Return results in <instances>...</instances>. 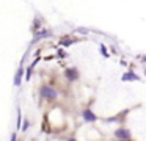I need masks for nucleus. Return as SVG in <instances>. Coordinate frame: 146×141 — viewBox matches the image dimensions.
I'll return each mask as SVG.
<instances>
[{
  "instance_id": "12",
  "label": "nucleus",
  "mask_w": 146,
  "mask_h": 141,
  "mask_svg": "<svg viewBox=\"0 0 146 141\" xmlns=\"http://www.w3.org/2000/svg\"><path fill=\"white\" fill-rule=\"evenodd\" d=\"M17 127L21 128V111L17 110Z\"/></svg>"
},
{
  "instance_id": "13",
  "label": "nucleus",
  "mask_w": 146,
  "mask_h": 141,
  "mask_svg": "<svg viewBox=\"0 0 146 141\" xmlns=\"http://www.w3.org/2000/svg\"><path fill=\"white\" fill-rule=\"evenodd\" d=\"M29 125H30V124H29V121H25V122H24V125H22V130L25 132L27 128H29Z\"/></svg>"
},
{
  "instance_id": "16",
  "label": "nucleus",
  "mask_w": 146,
  "mask_h": 141,
  "mask_svg": "<svg viewBox=\"0 0 146 141\" xmlns=\"http://www.w3.org/2000/svg\"><path fill=\"white\" fill-rule=\"evenodd\" d=\"M145 75H146V69H145Z\"/></svg>"
},
{
  "instance_id": "10",
  "label": "nucleus",
  "mask_w": 146,
  "mask_h": 141,
  "mask_svg": "<svg viewBox=\"0 0 146 141\" xmlns=\"http://www.w3.org/2000/svg\"><path fill=\"white\" fill-rule=\"evenodd\" d=\"M99 50H101V53L104 55V58H108V56H110V53H108V50H107V46L101 44V46H99Z\"/></svg>"
},
{
  "instance_id": "14",
  "label": "nucleus",
  "mask_w": 146,
  "mask_h": 141,
  "mask_svg": "<svg viewBox=\"0 0 146 141\" xmlns=\"http://www.w3.org/2000/svg\"><path fill=\"white\" fill-rule=\"evenodd\" d=\"M58 56H60V58H64V56H66V53H64L63 50H58Z\"/></svg>"
},
{
  "instance_id": "11",
  "label": "nucleus",
  "mask_w": 146,
  "mask_h": 141,
  "mask_svg": "<svg viewBox=\"0 0 146 141\" xmlns=\"http://www.w3.org/2000/svg\"><path fill=\"white\" fill-rule=\"evenodd\" d=\"M76 31H77V33H82V34H86V33H88V28H83V27H79V28H76Z\"/></svg>"
},
{
  "instance_id": "4",
  "label": "nucleus",
  "mask_w": 146,
  "mask_h": 141,
  "mask_svg": "<svg viewBox=\"0 0 146 141\" xmlns=\"http://www.w3.org/2000/svg\"><path fill=\"white\" fill-rule=\"evenodd\" d=\"M82 118H83V121H86V122H96V121H98V116H96L90 108H85V110H83Z\"/></svg>"
},
{
  "instance_id": "15",
  "label": "nucleus",
  "mask_w": 146,
  "mask_h": 141,
  "mask_svg": "<svg viewBox=\"0 0 146 141\" xmlns=\"http://www.w3.org/2000/svg\"><path fill=\"white\" fill-rule=\"evenodd\" d=\"M140 61H143V63H146V55H143V56H140Z\"/></svg>"
},
{
  "instance_id": "7",
  "label": "nucleus",
  "mask_w": 146,
  "mask_h": 141,
  "mask_svg": "<svg viewBox=\"0 0 146 141\" xmlns=\"http://www.w3.org/2000/svg\"><path fill=\"white\" fill-rule=\"evenodd\" d=\"M52 36V33L49 30H41V31H38V33H35V38H33V44L35 42H38L39 39H44V38H50Z\"/></svg>"
},
{
  "instance_id": "8",
  "label": "nucleus",
  "mask_w": 146,
  "mask_h": 141,
  "mask_svg": "<svg viewBox=\"0 0 146 141\" xmlns=\"http://www.w3.org/2000/svg\"><path fill=\"white\" fill-rule=\"evenodd\" d=\"M22 75H24V68L21 66V68L17 69L16 75H14V85H16V86H21V83H22Z\"/></svg>"
},
{
  "instance_id": "2",
  "label": "nucleus",
  "mask_w": 146,
  "mask_h": 141,
  "mask_svg": "<svg viewBox=\"0 0 146 141\" xmlns=\"http://www.w3.org/2000/svg\"><path fill=\"white\" fill-rule=\"evenodd\" d=\"M115 138H118V140H130L132 138V135H130V130L129 128H116L115 130Z\"/></svg>"
},
{
  "instance_id": "3",
  "label": "nucleus",
  "mask_w": 146,
  "mask_h": 141,
  "mask_svg": "<svg viewBox=\"0 0 146 141\" xmlns=\"http://www.w3.org/2000/svg\"><path fill=\"white\" fill-rule=\"evenodd\" d=\"M64 75H66V78L72 83V81L79 80V71H77L76 68H71V69H66L64 71Z\"/></svg>"
},
{
  "instance_id": "9",
  "label": "nucleus",
  "mask_w": 146,
  "mask_h": 141,
  "mask_svg": "<svg viewBox=\"0 0 146 141\" xmlns=\"http://www.w3.org/2000/svg\"><path fill=\"white\" fill-rule=\"evenodd\" d=\"M74 42H77V39H76V38L64 36L63 39L60 41V46H63V47H68V46H71V44H74Z\"/></svg>"
},
{
  "instance_id": "1",
  "label": "nucleus",
  "mask_w": 146,
  "mask_h": 141,
  "mask_svg": "<svg viewBox=\"0 0 146 141\" xmlns=\"http://www.w3.org/2000/svg\"><path fill=\"white\" fill-rule=\"evenodd\" d=\"M39 94H41L44 99H57L58 93L54 89V88L47 86V85H44V86H41V89H39Z\"/></svg>"
},
{
  "instance_id": "6",
  "label": "nucleus",
  "mask_w": 146,
  "mask_h": 141,
  "mask_svg": "<svg viewBox=\"0 0 146 141\" xmlns=\"http://www.w3.org/2000/svg\"><path fill=\"white\" fill-rule=\"evenodd\" d=\"M127 113H129V110H124V111H121V113H119V115L113 116V118L105 119V122H124V118H126Z\"/></svg>"
},
{
  "instance_id": "5",
  "label": "nucleus",
  "mask_w": 146,
  "mask_h": 141,
  "mask_svg": "<svg viewBox=\"0 0 146 141\" xmlns=\"http://www.w3.org/2000/svg\"><path fill=\"white\" fill-rule=\"evenodd\" d=\"M121 80H123V81H138L140 77H138V75H137L133 71H127L126 74H123Z\"/></svg>"
}]
</instances>
